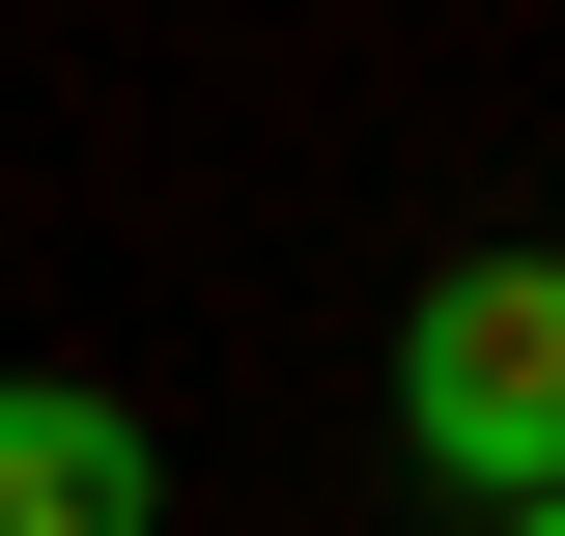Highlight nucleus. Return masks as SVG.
Masks as SVG:
<instances>
[{
  "label": "nucleus",
  "instance_id": "obj_1",
  "mask_svg": "<svg viewBox=\"0 0 565 536\" xmlns=\"http://www.w3.org/2000/svg\"><path fill=\"white\" fill-rule=\"evenodd\" d=\"M396 452L452 480V508H565V255H452L396 311Z\"/></svg>",
  "mask_w": 565,
  "mask_h": 536
},
{
  "label": "nucleus",
  "instance_id": "obj_2",
  "mask_svg": "<svg viewBox=\"0 0 565 536\" xmlns=\"http://www.w3.org/2000/svg\"><path fill=\"white\" fill-rule=\"evenodd\" d=\"M0 536H170V452L85 367H0Z\"/></svg>",
  "mask_w": 565,
  "mask_h": 536
},
{
  "label": "nucleus",
  "instance_id": "obj_3",
  "mask_svg": "<svg viewBox=\"0 0 565 536\" xmlns=\"http://www.w3.org/2000/svg\"><path fill=\"white\" fill-rule=\"evenodd\" d=\"M509 536H565V508H509Z\"/></svg>",
  "mask_w": 565,
  "mask_h": 536
}]
</instances>
